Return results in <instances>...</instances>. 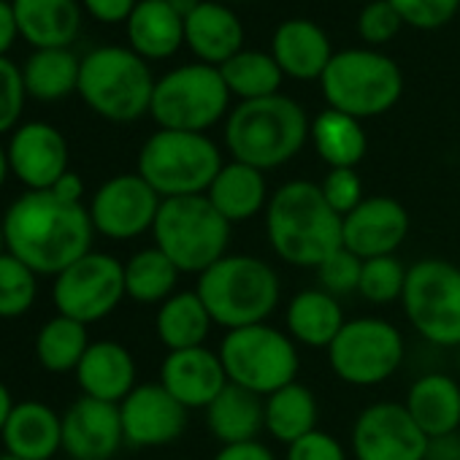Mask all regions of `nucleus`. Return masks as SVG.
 Segmentation results:
<instances>
[{
  "mask_svg": "<svg viewBox=\"0 0 460 460\" xmlns=\"http://www.w3.org/2000/svg\"><path fill=\"white\" fill-rule=\"evenodd\" d=\"M95 227L82 203L60 200L52 190H31L4 217L6 252L39 277H58L93 252Z\"/></svg>",
  "mask_w": 460,
  "mask_h": 460,
  "instance_id": "f257e3e1",
  "label": "nucleus"
},
{
  "mask_svg": "<svg viewBox=\"0 0 460 460\" xmlns=\"http://www.w3.org/2000/svg\"><path fill=\"white\" fill-rule=\"evenodd\" d=\"M344 217H339L320 184L293 179L282 184L266 206V234L279 261L298 269H320L341 242Z\"/></svg>",
  "mask_w": 460,
  "mask_h": 460,
  "instance_id": "f03ea898",
  "label": "nucleus"
},
{
  "mask_svg": "<svg viewBox=\"0 0 460 460\" xmlns=\"http://www.w3.org/2000/svg\"><path fill=\"white\" fill-rule=\"evenodd\" d=\"M312 122L288 95L242 101L225 122V144L234 160L258 171L290 163L306 144Z\"/></svg>",
  "mask_w": 460,
  "mask_h": 460,
  "instance_id": "7ed1b4c3",
  "label": "nucleus"
},
{
  "mask_svg": "<svg viewBox=\"0 0 460 460\" xmlns=\"http://www.w3.org/2000/svg\"><path fill=\"white\" fill-rule=\"evenodd\" d=\"M195 293L214 325L236 331L266 323L282 298L279 274L255 255H225L198 277Z\"/></svg>",
  "mask_w": 460,
  "mask_h": 460,
  "instance_id": "20e7f679",
  "label": "nucleus"
},
{
  "mask_svg": "<svg viewBox=\"0 0 460 460\" xmlns=\"http://www.w3.org/2000/svg\"><path fill=\"white\" fill-rule=\"evenodd\" d=\"M155 247L181 271L203 274L227 255L230 222L206 195L163 198L152 225Z\"/></svg>",
  "mask_w": 460,
  "mask_h": 460,
  "instance_id": "39448f33",
  "label": "nucleus"
},
{
  "mask_svg": "<svg viewBox=\"0 0 460 460\" xmlns=\"http://www.w3.org/2000/svg\"><path fill=\"white\" fill-rule=\"evenodd\" d=\"M155 79L144 58L125 47H101L82 58L79 95L103 119L133 122L152 106Z\"/></svg>",
  "mask_w": 460,
  "mask_h": 460,
  "instance_id": "423d86ee",
  "label": "nucleus"
},
{
  "mask_svg": "<svg viewBox=\"0 0 460 460\" xmlns=\"http://www.w3.org/2000/svg\"><path fill=\"white\" fill-rule=\"evenodd\" d=\"M219 146L206 133L157 130L138 152V176L160 198L206 195L222 168Z\"/></svg>",
  "mask_w": 460,
  "mask_h": 460,
  "instance_id": "0eeeda50",
  "label": "nucleus"
},
{
  "mask_svg": "<svg viewBox=\"0 0 460 460\" xmlns=\"http://www.w3.org/2000/svg\"><path fill=\"white\" fill-rule=\"evenodd\" d=\"M328 109L344 111L355 119H368L390 111L401 93V68L382 52L374 49H344L336 52L320 76Z\"/></svg>",
  "mask_w": 460,
  "mask_h": 460,
  "instance_id": "6e6552de",
  "label": "nucleus"
},
{
  "mask_svg": "<svg viewBox=\"0 0 460 460\" xmlns=\"http://www.w3.org/2000/svg\"><path fill=\"white\" fill-rule=\"evenodd\" d=\"M219 360L227 382L263 398L293 385L301 368L296 341L269 323L227 331L219 344Z\"/></svg>",
  "mask_w": 460,
  "mask_h": 460,
  "instance_id": "1a4fd4ad",
  "label": "nucleus"
},
{
  "mask_svg": "<svg viewBox=\"0 0 460 460\" xmlns=\"http://www.w3.org/2000/svg\"><path fill=\"white\" fill-rule=\"evenodd\" d=\"M227 103L230 90L219 68L190 63L157 79L149 114L160 130L203 133L225 117Z\"/></svg>",
  "mask_w": 460,
  "mask_h": 460,
  "instance_id": "9d476101",
  "label": "nucleus"
},
{
  "mask_svg": "<svg viewBox=\"0 0 460 460\" xmlns=\"http://www.w3.org/2000/svg\"><path fill=\"white\" fill-rule=\"evenodd\" d=\"M401 306L411 328L436 347H460V266L417 261L403 285Z\"/></svg>",
  "mask_w": 460,
  "mask_h": 460,
  "instance_id": "9b49d317",
  "label": "nucleus"
},
{
  "mask_svg": "<svg viewBox=\"0 0 460 460\" xmlns=\"http://www.w3.org/2000/svg\"><path fill=\"white\" fill-rule=\"evenodd\" d=\"M403 352V336L393 323L382 317H355L344 323L328 347V363L341 382L374 387L401 368Z\"/></svg>",
  "mask_w": 460,
  "mask_h": 460,
  "instance_id": "f8f14e48",
  "label": "nucleus"
},
{
  "mask_svg": "<svg viewBox=\"0 0 460 460\" xmlns=\"http://www.w3.org/2000/svg\"><path fill=\"white\" fill-rule=\"evenodd\" d=\"M55 306L82 325L109 317L125 298V263L106 252H87L55 277Z\"/></svg>",
  "mask_w": 460,
  "mask_h": 460,
  "instance_id": "ddd939ff",
  "label": "nucleus"
},
{
  "mask_svg": "<svg viewBox=\"0 0 460 460\" xmlns=\"http://www.w3.org/2000/svg\"><path fill=\"white\" fill-rule=\"evenodd\" d=\"M160 203L163 198L138 173H119L98 187L87 211L95 234L128 242L152 230Z\"/></svg>",
  "mask_w": 460,
  "mask_h": 460,
  "instance_id": "4468645a",
  "label": "nucleus"
},
{
  "mask_svg": "<svg viewBox=\"0 0 460 460\" xmlns=\"http://www.w3.org/2000/svg\"><path fill=\"white\" fill-rule=\"evenodd\" d=\"M425 452L428 436L420 430L403 403L376 401L355 417V460H425Z\"/></svg>",
  "mask_w": 460,
  "mask_h": 460,
  "instance_id": "2eb2a0df",
  "label": "nucleus"
},
{
  "mask_svg": "<svg viewBox=\"0 0 460 460\" xmlns=\"http://www.w3.org/2000/svg\"><path fill=\"white\" fill-rule=\"evenodd\" d=\"M409 211L401 200L390 195H371L363 198L358 208L344 217L341 242L344 250L358 255L360 261L395 255V250L409 236Z\"/></svg>",
  "mask_w": 460,
  "mask_h": 460,
  "instance_id": "dca6fc26",
  "label": "nucleus"
},
{
  "mask_svg": "<svg viewBox=\"0 0 460 460\" xmlns=\"http://www.w3.org/2000/svg\"><path fill=\"white\" fill-rule=\"evenodd\" d=\"M122 433L133 447H163L176 441L187 428V409L157 382L136 385L119 403Z\"/></svg>",
  "mask_w": 460,
  "mask_h": 460,
  "instance_id": "f3484780",
  "label": "nucleus"
},
{
  "mask_svg": "<svg viewBox=\"0 0 460 460\" xmlns=\"http://www.w3.org/2000/svg\"><path fill=\"white\" fill-rule=\"evenodd\" d=\"M122 441L119 403L82 395L63 414V449L74 460H109Z\"/></svg>",
  "mask_w": 460,
  "mask_h": 460,
  "instance_id": "a211bd4d",
  "label": "nucleus"
},
{
  "mask_svg": "<svg viewBox=\"0 0 460 460\" xmlns=\"http://www.w3.org/2000/svg\"><path fill=\"white\" fill-rule=\"evenodd\" d=\"M9 168L31 190H52L68 173V144L63 133L47 122H28L9 141Z\"/></svg>",
  "mask_w": 460,
  "mask_h": 460,
  "instance_id": "6ab92c4d",
  "label": "nucleus"
},
{
  "mask_svg": "<svg viewBox=\"0 0 460 460\" xmlns=\"http://www.w3.org/2000/svg\"><path fill=\"white\" fill-rule=\"evenodd\" d=\"M160 385L190 411L206 409L227 385L219 352L208 347L168 352L160 366Z\"/></svg>",
  "mask_w": 460,
  "mask_h": 460,
  "instance_id": "aec40b11",
  "label": "nucleus"
},
{
  "mask_svg": "<svg viewBox=\"0 0 460 460\" xmlns=\"http://www.w3.org/2000/svg\"><path fill=\"white\" fill-rule=\"evenodd\" d=\"M184 44L200 63L219 68L244 49V25L225 4L200 0L184 17Z\"/></svg>",
  "mask_w": 460,
  "mask_h": 460,
  "instance_id": "412c9836",
  "label": "nucleus"
},
{
  "mask_svg": "<svg viewBox=\"0 0 460 460\" xmlns=\"http://www.w3.org/2000/svg\"><path fill=\"white\" fill-rule=\"evenodd\" d=\"M0 438L14 457L49 460L63 449V417L41 401H22L12 409Z\"/></svg>",
  "mask_w": 460,
  "mask_h": 460,
  "instance_id": "4be33fe9",
  "label": "nucleus"
},
{
  "mask_svg": "<svg viewBox=\"0 0 460 460\" xmlns=\"http://www.w3.org/2000/svg\"><path fill=\"white\" fill-rule=\"evenodd\" d=\"M271 55L285 76L298 82L320 79L333 58L325 31L309 20H288L277 28Z\"/></svg>",
  "mask_w": 460,
  "mask_h": 460,
  "instance_id": "5701e85b",
  "label": "nucleus"
},
{
  "mask_svg": "<svg viewBox=\"0 0 460 460\" xmlns=\"http://www.w3.org/2000/svg\"><path fill=\"white\" fill-rule=\"evenodd\" d=\"M20 36L36 49H68L82 31L76 0H12Z\"/></svg>",
  "mask_w": 460,
  "mask_h": 460,
  "instance_id": "b1692460",
  "label": "nucleus"
},
{
  "mask_svg": "<svg viewBox=\"0 0 460 460\" xmlns=\"http://www.w3.org/2000/svg\"><path fill=\"white\" fill-rule=\"evenodd\" d=\"M76 379L84 395L122 403L136 387V360L117 341H93L76 368Z\"/></svg>",
  "mask_w": 460,
  "mask_h": 460,
  "instance_id": "393cba45",
  "label": "nucleus"
},
{
  "mask_svg": "<svg viewBox=\"0 0 460 460\" xmlns=\"http://www.w3.org/2000/svg\"><path fill=\"white\" fill-rule=\"evenodd\" d=\"M411 420L428 438L457 433L460 428V385L449 374H422L403 401Z\"/></svg>",
  "mask_w": 460,
  "mask_h": 460,
  "instance_id": "a878e982",
  "label": "nucleus"
},
{
  "mask_svg": "<svg viewBox=\"0 0 460 460\" xmlns=\"http://www.w3.org/2000/svg\"><path fill=\"white\" fill-rule=\"evenodd\" d=\"M206 198L230 225H236L266 211L271 195L263 171L234 160L219 168L211 187L206 190Z\"/></svg>",
  "mask_w": 460,
  "mask_h": 460,
  "instance_id": "bb28decb",
  "label": "nucleus"
},
{
  "mask_svg": "<svg viewBox=\"0 0 460 460\" xmlns=\"http://www.w3.org/2000/svg\"><path fill=\"white\" fill-rule=\"evenodd\" d=\"M206 425L222 447L258 441L266 430V398L227 382L225 390L206 406Z\"/></svg>",
  "mask_w": 460,
  "mask_h": 460,
  "instance_id": "cd10ccee",
  "label": "nucleus"
},
{
  "mask_svg": "<svg viewBox=\"0 0 460 460\" xmlns=\"http://www.w3.org/2000/svg\"><path fill=\"white\" fill-rule=\"evenodd\" d=\"M130 49L144 60H165L184 44V17L171 0H138L128 20Z\"/></svg>",
  "mask_w": 460,
  "mask_h": 460,
  "instance_id": "c85d7f7f",
  "label": "nucleus"
},
{
  "mask_svg": "<svg viewBox=\"0 0 460 460\" xmlns=\"http://www.w3.org/2000/svg\"><path fill=\"white\" fill-rule=\"evenodd\" d=\"M344 309L336 296L325 293L323 288L301 290L290 298L285 312L288 336L298 344L328 349L339 331L344 328Z\"/></svg>",
  "mask_w": 460,
  "mask_h": 460,
  "instance_id": "c756f323",
  "label": "nucleus"
},
{
  "mask_svg": "<svg viewBox=\"0 0 460 460\" xmlns=\"http://www.w3.org/2000/svg\"><path fill=\"white\" fill-rule=\"evenodd\" d=\"M211 325L214 320L195 290L173 293L168 301L160 304L157 317H155L157 339L168 347V352L203 347Z\"/></svg>",
  "mask_w": 460,
  "mask_h": 460,
  "instance_id": "7c9ffc66",
  "label": "nucleus"
},
{
  "mask_svg": "<svg viewBox=\"0 0 460 460\" xmlns=\"http://www.w3.org/2000/svg\"><path fill=\"white\" fill-rule=\"evenodd\" d=\"M309 138L320 160L331 168H355L368 149V138L360 119L336 109H325L314 117Z\"/></svg>",
  "mask_w": 460,
  "mask_h": 460,
  "instance_id": "2f4dec72",
  "label": "nucleus"
},
{
  "mask_svg": "<svg viewBox=\"0 0 460 460\" xmlns=\"http://www.w3.org/2000/svg\"><path fill=\"white\" fill-rule=\"evenodd\" d=\"M320 406L312 387L293 382L266 395V433L279 444H293L306 433L317 430Z\"/></svg>",
  "mask_w": 460,
  "mask_h": 460,
  "instance_id": "473e14b6",
  "label": "nucleus"
},
{
  "mask_svg": "<svg viewBox=\"0 0 460 460\" xmlns=\"http://www.w3.org/2000/svg\"><path fill=\"white\" fill-rule=\"evenodd\" d=\"M79 71L82 60L71 49H36L22 68V79L31 98L52 103L79 90Z\"/></svg>",
  "mask_w": 460,
  "mask_h": 460,
  "instance_id": "72a5a7b5",
  "label": "nucleus"
},
{
  "mask_svg": "<svg viewBox=\"0 0 460 460\" xmlns=\"http://www.w3.org/2000/svg\"><path fill=\"white\" fill-rule=\"evenodd\" d=\"M219 74H222L230 95H239L242 101L279 95V87L285 79L274 55L255 52V49H242L236 58H230L227 63L219 66Z\"/></svg>",
  "mask_w": 460,
  "mask_h": 460,
  "instance_id": "f704fd0d",
  "label": "nucleus"
},
{
  "mask_svg": "<svg viewBox=\"0 0 460 460\" xmlns=\"http://www.w3.org/2000/svg\"><path fill=\"white\" fill-rule=\"evenodd\" d=\"M179 274L157 247H146L125 263V296L138 304H163L173 296Z\"/></svg>",
  "mask_w": 460,
  "mask_h": 460,
  "instance_id": "c9c22d12",
  "label": "nucleus"
},
{
  "mask_svg": "<svg viewBox=\"0 0 460 460\" xmlns=\"http://www.w3.org/2000/svg\"><path fill=\"white\" fill-rule=\"evenodd\" d=\"M90 336H87V325L71 320V317H52L49 323H44V328L36 336V358L39 363L52 371V374H66V371H76L87 347H90Z\"/></svg>",
  "mask_w": 460,
  "mask_h": 460,
  "instance_id": "e433bc0d",
  "label": "nucleus"
},
{
  "mask_svg": "<svg viewBox=\"0 0 460 460\" xmlns=\"http://www.w3.org/2000/svg\"><path fill=\"white\" fill-rule=\"evenodd\" d=\"M39 296V274L14 255H0V317L14 320L31 312Z\"/></svg>",
  "mask_w": 460,
  "mask_h": 460,
  "instance_id": "4c0bfd02",
  "label": "nucleus"
},
{
  "mask_svg": "<svg viewBox=\"0 0 460 460\" xmlns=\"http://www.w3.org/2000/svg\"><path fill=\"white\" fill-rule=\"evenodd\" d=\"M406 274H409V269L395 255L363 261L358 293L366 301H371V304H393V301H401L403 285H406Z\"/></svg>",
  "mask_w": 460,
  "mask_h": 460,
  "instance_id": "58836bf2",
  "label": "nucleus"
},
{
  "mask_svg": "<svg viewBox=\"0 0 460 460\" xmlns=\"http://www.w3.org/2000/svg\"><path fill=\"white\" fill-rule=\"evenodd\" d=\"M387 4L398 12L403 25L420 31H433L447 25L460 9V0H387Z\"/></svg>",
  "mask_w": 460,
  "mask_h": 460,
  "instance_id": "ea45409f",
  "label": "nucleus"
},
{
  "mask_svg": "<svg viewBox=\"0 0 460 460\" xmlns=\"http://www.w3.org/2000/svg\"><path fill=\"white\" fill-rule=\"evenodd\" d=\"M320 190L328 200V206L339 214L347 217L352 208L363 203V181L355 168H331L325 179L320 181Z\"/></svg>",
  "mask_w": 460,
  "mask_h": 460,
  "instance_id": "a19ab883",
  "label": "nucleus"
},
{
  "mask_svg": "<svg viewBox=\"0 0 460 460\" xmlns=\"http://www.w3.org/2000/svg\"><path fill=\"white\" fill-rule=\"evenodd\" d=\"M360 269H363V261H360L358 255H352L349 250L341 247L339 252H333V255L317 269V279H320L323 290L331 293V296L358 293Z\"/></svg>",
  "mask_w": 460,
  "mask_h": 460,
  "instance_id": "79ce46f5",
  "label": "nucleus"
},
{
  "mask_svg": "<svg viewBox=\"0 0 460 460\" xmlns=\"http://www.w3.org/2000/svg\"><path fill=\"white\" fill-rule=\"evenodd\" d=\"M28 90L22 79V68H17L9 58H0V133H9L25 106Z\"/></svg>",
  "mask_w": 460,
  "mask_h": 460,
  "instance_id": "37998d69",
  "label": "nucleus"
},
{
  "mask_svg": "<svg viewBox=\"0 0 460 460\" xmlns=\"http://www.w3.org/2000/svg\"><path fill=\"white\" fill-rule=\"evenodd\" d=\"M401 25H403V20L398 17V12L387 4V0H374V4H368L358 17V33L371 47L393 41L398 36Z\"/></svg>",
  "mask_w": 460,
  "mask_h": 460,
  "instance_id": "c03bdc74",
  "label": "nucleus"
},
{
  "mask_svg": "<svg viewBox=\"0 0 460 460\" xmlns=\"http://www.w3.org/2000/svg\"><path fill=\"white\" fill-rule=\"evenodd\" d=\"M285 460H347L344 444L328 430H312L288 447Z\"/></svg>",
  "mask_w": 460,
  "mask_h": 460,
  "instance_id": "a18cd8bd",
  "label": "nucleus"
},
{
  "mask_svg": "<svg viewBox=\"0 0 460 460\" xmlns=\"http://www.w3.org/2000/svg\"><path fill=\"white\" fill-rule=\"evenodd\" d=\"M87 14L98 22L106 25H117V22H128L133 9L138 6V0H82Z\"/></svg>",
  "mask_w": 460,
  "mask_h": 460,
  "instance_id": "49530a36",
  "label": "nucleus"
},
{
  "mask_svg": "<svg viewBox=\"0 0 460 460\" xmlns=\"http://www.w3.org/2000/svg\"><path fill=\"white\" fill-rule=\"evenodd\" d=\"M211 460H277V455L258 438L242 444H225Z\"/></svg>",
  "mask_w": 460,
  "mask_h": 460,
  "instance_id": "de8ad7c7",
  "label": "nucleus"
},
{
  "mask_svg": "<svg viewBox=\"0 0 460 460\" xmlns=\"http://www.w3.org/2000/svg\"><path fill=\"white\" fill-rule=\"evenodd\" d=\"M17 36H20V31H17L12 0H0V58H6V52L12 49Z\"/></svg>",
  "mask_w": 460,
  "mask_h": 460,
  "instance_id": "09e8293b",
  "label": "nucleus"
},
{
  "mask_svg": "<svg viewBox=\"0 0 460 460\" xmlns=\"http://www.w3.org/2000/svg\"><path fill=\"white\" fill-rule=\"evenodd\" d=\"M425 460H460V441H457V433L428 438Z\"/></svg>",
  "mask_w": 460,
  "mask_h": 460,
  "instance_id": "8fccbe9b",
  "label": "nucleus"
},
{
  "mask_svg": "<svg viewBox=\"0 0 460 460\" xmlns=\"http://www.w3.org/2000/svg\"><path fill=\"white\" fill-rule=\"evenodd\" d=\"M52 192H55L60 200H68V203H82V195H84V181L79 179V173L68 171V173H63V176L55 181Z\"/></svg>",
  "mask_w": 460,
  "mask_h": 460,
  "instance_id": "3c124183",
  "label": "nucleus"
},
{
  "mask_svg": "<svg viewBox=\"0 0 460 460\" xmlns=\"http://www.w3.org/2000/svg\"><path fill=\"white\" fill-rule=\"evenodd\" d=\"M17 403L12 401V393H9V387L0 382V433H4V428H6V420H9V414H12V409H14Z\"/></svg>",
  "mask_w": 460,
  "mask_h": 460,
  "instance_id": "603ef678",
  "label": "nucleus"
},
{
  "mask_svg": "<svg viewBox=\"0 0 460 460\" xmlns=\"http://www.w3.org/2000/svg\"><path fill=\"white\" fill-rule=\"evenodd\" d=\"M9 152L0 146V187H4V181H6V176H9Z\"/></svg>",
  "mask_w": 460,
  "mask_h": 460,
  "instance_id": "864d4df0",
  "label": "nucleus"
},
{
  "mask_svg": "<svg viewBox=\"0 0 460 460\" xmlns=\"http://www.w3.org/2000/svg\"><path fill=\"white\" fill-rule=\"evenodd\" d=\"M6 252V242H4V219H0V255Z\"/></svg>",
  "mask_w": 460,
  "mask_h": 460,
  "instance_id": "5fc2aeb1",
  "label": "nucleus"
},
{
  "mask_svg": "<svg viewBox=\"0 0 460 460\" xmlns=\"http://www.w3.org/2000/svg\"><path fill=\"white\" fill-rule=\"evenodd\" d=\"M0 460H22V457H14V455H9V452H6V455H0Z\"/></svg>",
  "mask_w": 460,
  "mask_h": 460,
  "instance_id": "6e6d98bb",
  "label": "nucleus"
},
{
  "mask_svg": "<svg viewBox=\"0 0 460 460\" xmlns=\"http://www.w3.org/2000/svg\"><path fill=\"white\" fill-rule=\"evenodd\" d=\"M457 368H460V347H457Z\"/></svg>",
  "mask_w": 460,
  "mask_h": 460,
  "instance_id": "4d7b16f0",
  "label": "nucleus"
}]
</instances>
